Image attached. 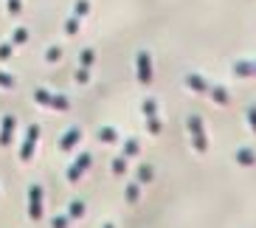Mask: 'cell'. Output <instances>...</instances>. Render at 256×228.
Returning a JSON list of instances; mask_svg holds the SVG:
<instances>
[{
    "mask_svg": "<svg viewBox=\"0 0 256 228\" xmlns=\"http://www.w3.org/2000/svg\"><path fill=\"white\" fill-rule=\"evenodd\" d=\"M12 118H6V122H3V132H0V144H8V141H12Z\"/></svg>",
    "mask_w": 256,
    "mask_h": 228,
    "instance_id": "ba28073f",
    "label": "cell"
},
{
    "mask_svg": "<svg viewBox=\"0 0 256 228\" xmlns=\"http://www.w3.org/2000/svg\"><path fill=\"white\" fill-rule=\"evenodd\" d=\"M98 138H102V141H116V130H110V127H102V132H98Z\"/></svg>",
    "mask_w": 256,
    "mask_h": 228,
    "instance_id": "7c38bea8",
    "label": "cell"
},
{
    "mask_svg": "<svg viewBox=\"0 0 256 228\" xmlns=\"http://www.w3.org/2000/svg\"><path fill=\"white\" fill-rule=\"evenodd\" d=\"M188 127H192V141H194V150L197 152H206L208 141H206V130H203V124H200V118H197V116H192V118H188Z\"/></svg>",
    "mask_w": 256,
    "mask_h": 228,
    "instance_id": "7a4b0ae2",
    "label": "cell"
},
{
    "mask_svg": "<svg viewBox=\"0 0 256 228\" xmlns=\"http://www.w3.org/2000/svg\"><path fill=\"white\" fill-rule=\"evenodd\" d=\"M42 212H46L42 189H40V186H31L28 189V217L31 220H42Z\"/></svg>",
    "mask_w": 256,
    "mask_h": 228,
    "instance_id": "6da1fadb",
    "label": "cell"
},
{
    "mask_svg": "<svg viewBox=\"0 0 256 228\" xmlns=\"http://www.w3.org/2000/svg\"><path fill=\"white\" fill-rule=\"evenodd\" d=\"M124 169H127V160H124V158H116V160H113V172H116V175H124Z\"/></svg>",
    "mask_w": 256,
    "mask_h": 228,
    "instance_id": "4fadbf2b",
    "label": "cell"
},
{
    "mask_svg": "<svg viewBox=\"0 0 256 228\" xmlns=\"http://www.w3.org/2000/svg\"><path fill=\"white\" fill-rule=\"evenodd\" d=\"M248 118H250V124H254V130H256V107H250V110H248Z\"/></svg>",
    "mask_w": 256,
    "mask_h": 228,
    "instance_id": "2e32d148",
    "label": "cell"
},
{
    "mask_svg": "<svg viewBox=\"0 0 256 228\" xmlns=\"http://www.w3.org/2000/svg\"><path fill=\"white\" fill-rule=\"evenodd\" d=\"M136 152H138V144L136 141H127V155H136Z\"/></svg>",
    "mask_w": 256,
    "mask_h": 228,
    "instance_id": "9a60e30c",
    "label": "cell"
},
{
    "mask_svg": "<svg viewBox=\"0 0 256 228\" xmlns=\"http://www.w3.org/2000/svg\"><path fill=\"white\" fill-rule=\"evenodd\" d=\"M68 217H70V220H79V217H84V203H82V200H74V203L68 206Z\"/></svg>",
    "mask_w": 256,
    "mask_h": 228,
    "instance_id": "8992f818",
    "label": "cell"
},
{
    "mask_svg": "<svg viewBox=\"0 0 256 228\" xmlns=\"http://www.w3.org/2000/svg\"><path fill=\"white\" fill-rule=\"evenodd\" d=\"M102 228H116V226H113V222H104V226H102Z\"/></svg>",
    "mask_w": 256,
    "mask_h": 228,
    "instance_id": "e0dca14e",
    "label": "cell"
},
{
    "mask_svg": "<svg viewBox=\"0 0 256 228\" xmlns=\"http://www.w3.org/2000/svg\"><path fill=\"white\" fill-rule=\"evenodd\" d=\"M138 180H141V183H150V180H152V166H146V164H144V166L138 169Z\"/></svg>",
    "mask_w": 256,
    "mask_h": 228,
    "instance_id": "8fae6325",
    "label": "cell"
},
{
    "mask_svg": "<svg viewBox=\"0 0 256 228\" xmlns=\"http://www.w3.org/2000/svg\"><path fill=\"white\" fill-rule=\"evenodd\" d=\"M79 138H82V136H79V130L74 127V130H68V132L60 138V146H62V150H70V146L79 144Z\"/></svg>",
    "mask_w": 256,
    "mask_h": 228,
    "instance_id": "5b68a950",
    "label": "cell"
},
{
    "mask_svg": "<svg viewBox=\"0 0 256 228\" xmlns=\"http://www.w3.org/2000/svg\"><path fill=\"white\" fill-rule=\"evenodd\" d=\"M236 160H240V164H254L256 155H254V150H240L236 152Z\"/></svg>",
    "mask_w": 256,
    "mask_h": 228,
    "instance_id": "9c48e42d",
    "label": "cell"
},
{
    "mask_svg": "<svg viewBox=\"0 0 256 228\" xmlns=\"http://www.w3.org/2000/svg\"><path fill=\"white\" fill-rule=\"evenodd\" d=\"M37 136H40V127H28V136H26V144L20 150L23 160H31V152H34V144H37Z\"/></svg>",
    "mask_w": 256,
    "mask_h": 228,
    "instance_id": "277c9868",
    "label": "cell"
},
{
    "mask_svg": "<svg viewBox=\"0 0 256 228\" xmlns=\"http://www.w3.org/2000/svg\"><path fill=\"white\" fill-rule=\"evenodd\" d=\"M68 226H70L68 214H60V217H54V222H51V228H68Z\"/></svg>",
    "mask_w": 256,
    "mask_h": 228,
    "instance_id": "30bf717a",
    "label": "cell"
},
{
    "mask_svg": "<svg viewBox=\"0 0 256 228\" xmlns=\"http://www.w3.org/2000/svg\"><path fill=\"white\" fill-rule=\"evenodd\" d=\"M88 166H90V155H79V158H76V164L68 169V180L76 183V180H79V175H82Z\"/></svg>",
    "mask_w": 256,
    "mask_h": 228,
    "instance_id": "3957f363",
    "label": "cell"
},
{
    "mask_svg": "<svg viewBox=\"0 0 256 228\" xmlns=\"http://www.w3.org/2000/svg\"><path fill=\"white\" fill-rule=\"evenodd\" d=\"M124 198H127V203H138V198H141V192H138L136 183H130L127 192H124Z\"/></svg>",
    "mask_w": 256,
    "mask_h": 228,
    "instance_id": "52a82bcc",
    "label": "cell"
},
{
    "mask_svg": "<svg viewBox=\"0 0 256 228\" xmlns=\"http://www.w3.org/2000/svg\"><path fill=\"white\" fill-rule=\"evenodd\" d=\"M144 113H146V116H155V102H144Z\"/></svg>",
    "mask_w": 256,
    "mask_h": 228,
    "instance_id": "5bb4252c",
    "label": "cell"
}]
</instances>
